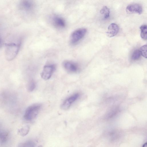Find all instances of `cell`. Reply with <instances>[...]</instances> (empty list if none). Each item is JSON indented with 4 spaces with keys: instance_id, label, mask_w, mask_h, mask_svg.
<instances>
[{
    "instance_id": "6da1fadb",
    "label": "cell",
    "mask_w": 147,
    "mask_h": 147,
    "mask_svg": "<svg viewBox=\"0 0 147 147\" xmlns=\"http://www.w3.org/2000/svg\"><path fill=\"white\" fill-rule=\"evenodd\" d=\"M21 42H10L5 44V55L8 61L13 59L17 56L21 47Z\"/></svg>"
},
{
    "instance_id": "7a4b0ae2",
    "label": "cell",
    "mask_w": 147,
    "mask_h": 147,
    "mask_svg": "<svg viewBox=\"0 0 147 147\" xmlns=\"http://www.w3.org/2000/svg\"><path fill=\"white\" fill-rule=\"evenodd\" d=\"M41 107V105L39 104L32 105L26 109L24 117L25 119L30 121L34 119L38 115Z\"/></svg>"
},
{
    "instance_id": "3957f363",
    "label": "cell",
    "mask_w": 147,
    "mask_h": 147,
    "mask_svg": "<svg viewBox=\"0 0 147 147\" xmlns=\"http://www.w3.org/2000/svg\"><path fill=\"white\" fill-rule=\"evenodd\" d=\"M86 32V29L84 28H79L74 30L70 36V43L74 45L77 43L85 36Z\"/></svg>"
},
{
    "instance_id": "277c9868",
    "label": "cell",
    "mask_w": 147,
    "mask_h": 147,
    "mask_svg": "<svg viewBox=\"0 0 147 147\" xmlns=\"http://www.w3.org/2000/svg\"><path fill=\"white\" fill-rule=\"evenodd\" d=\"M10 138L9 131L0 123V146H6L9 143Z\"/></svg>"
},
{
    "instance_id": "5b68a950",
    "label": "cell",
    "mask_w": 147,
    "mask_h": 147,
    "mask_svg": "<svg viewBox=\"0 0 147 147\" xmlns=\"http://www.w3.org/2000/svg\"><path fill=\"white\" fill-rule=\"evenodd\" d=\"M35 6L34 3L32 1L22 0L19 3L18 8L21 11L29 13L33 10Z\"/></svg>"
},
{
    "instance_id": "8992f818",
    "label": "cell",
    "mask_w": 147,
    "mask_h": 147,
    "mask_svg": "<svg viewBox=\"0 0 147 147\" xmlns=\"http://www.w3.org/2000/svg\"><path fill=\"white\" fill-rule=\"evenodd\" d=\"M56 69V66L55 64H49L45 65L41 74L42 78L45 80L49 79Z\"/></svg>"
},
{
    "instance_id": "52a82bcc",
    "label": "cell",
    "mask_w": 147,
    "mask_h": 147,
    "mask_svg": "<svg viewBox=\"0 0 147 147\" xmlns=\"http://www.w3.org/2000/svg\"><path fill=\"white\" fill-rule=\"evenodd\" d=\"M80 94L75 93L66 99L61 105L62 109L66 110L69 109L72 104L76 101L79 97Z\"/></svg>"
},
{
    "instance_id": "ba28073f",
    "label": "cell",
    "mask_w": 147,
    "mask_h": 147,
    "mask_svg": "<svg viewBox=\"0 0 147 147\" xmlns=\"http://www.w3.org/2000/svg\"><path fill=\"white\" fill-rule=\"evenodd\" d=\"M63 65L65 69L69 72L76 73L79 69L78 65L72 61H65L63 62Z\"/></svg>"
},
{
    "instance_id": "9c48e42d",
    "label": "cell",
    "mask_w": 147,
    "mask_h": 147,
    "mask_svg": "<svg viewBox=\"0 0 147 147\" xmlns=\"http://www.w3.org/2000/svg\"><path fill=\"white\" fill-rule=\"evenodd\" d=\"M126 10L129 13H136L140 14L142 12V6L138 3H132L128 5Z\"/></svg>"
},
{
    "instance_id": "30bf717a",
    "label": "cell",
    "mask_w": 147,
    "mask_h": 147,
    "mask_svg": "<svg viewBox=\"0 0 147 147\" xmlns=\"http://www.w3.org/2000/svg\"><path fill=\"white\" fill-rule=\"evenodd\" d=\"M52 20L54 25L58 28H63L66 26L65 20L60 16H54L52 18Z\"/></svg>"
},
{
    "instance_id": "8fae6325",
    "label": "cell",
    "mask_w": 147,
    "mask_h": 147,
    "mask_svg": "<svg viewBox=\"0 0 147 147\" xmlns=\"http://www.w3.org/2000/svg\"><path fill=\"white\" fill-rule=\"evenodd\" d=\"M119 28L117 24L115 23H111L108 28L106 33L109 37H112L116 36L118 32Z\"/></svg>"
},
{
    "instance_id": "7c38bea8",
    "label": "cell",
    "mask_w": 147,
    "mask_h": 147,
    "mask_svg": "<svg viewBox=\"0 0 147 147\" xmlns=\"http://www.w3.org/2000/svg\"><path fill=\"white\" fill-rule=\"evenodd\" d=\"M141 32L140 36L141 38L144 40H146L147 38V26L144 24L141 25L140 28Z\"/></svg>"
},
{
    "instance_id": "4fadbf2b",
    "label": "cell",
    "mask_w": 147,
    "mask_h": 147,
    "mask_svg": "<svg viewBox=\"0 0 147 147\" xmlns=\"http://www.w3.org/2000/svg\"><path fill=\"white\" fill-rule=\"evenodd\" d=\"M100 13L105 19L108 18L109 16L110 10L106 6H104L102 8L100 11Z\"/></svg>"
},
{
    "instance_id": "5bb4252c",
    "label": "cell",
    "mask_w": 147,
    "mask_h": 147,
    "mask_svg": "<svg viewBox=\"0 0 147 147\" xmlns=\"http://www.w3.org/2000/svg\"><path fill=\"white\" fill-rule=\"evenodd\" d=\"M35 143L31 140L27 141L20 144L18 147H35Z\"/></svg>"
},
{
    "instance_id": "9a60e30c",
    "label": "cell",
    "mask_w": 147,
    "mask_h": 147,
    "mask_svg": "<svg viewBox=\"0 0 147 147\" xmlns=\"http://www.w3.org/2000/svg\"><path fill=\"white\" fill-rule=\"evenodd\" d=\"M30 128L28 126H25L19 129L18 131V134L22 136L26 135L28 133Z\"/></svg>"
},
{
    "instance_id": "2e32d148",
    "label": "cell",
    "mask_w": 147,
    "mask_h": 147,
    "mask_svg": "<svg viewBox=\"0 0 147 147\" xmlns=\"http://www.w3.org/2000/svg\"><path fill=\"white\" fill-rule=\"evenodd\" d=\"M36 87V83L35 81L34 80H32L28 82L27 86V89L28 91L31 92L34 90Z\"/></svg>"
},
{
    "instance_id": "e0dca14e",
    "label": "cell",
    "mask_w": 147,
    "mask_h": 147,
    "mask_svg": "<svg viewBox=\"0 0 147 147\" xmlns=\"http://www.w3.org/2000/svg\"><path fill=\"white\" fill-rule=\"evenodd\" d=\"M141 54L139 49H136L134 50L131 55V59L134 60H138L140 58Z\"/></svg>"
},
{
    "instance_id": "ac0fdd59",
    "label": "cell",
    "mask_w": 147,
    "mask_h": 147,
    "mask_svg": "<svg viewBox=\"0 0 147 147\" xmlns=\"http://www.w3.org/2000/svg\"><path fill=\"white\" fill-rule=\"evenodd\" d=\"M141 55L144 57L147 58V45H144L142 46L139 49Z\"/></svg>"
},
{
    "instance_id": "d6986e66",
    "label": "cell",
    "mask_w": 147,
    "mask_h": 147,
    "mask_svg": "<svg viewBox=\"0 0 147 147\" xmlns=\"http://www.w3.org/2000/svg\"><path fill=\"white\" fill-rule=\"evenodd\" d=\"M142 147H147V143L146 142L143 145Z\"/></svg>"
},
{
    "instance_id": "ffe728a7",
    "label": "cell",
    "mask_w": 147,
    "mask_h": 147,
    "mask_svg": "<svg viewBox=\"0 0 147 147\" xmlns=\"http://www.w3.org/2000/svg\"><path fill=\"white\" fill-rule=\"evenodd\" d=\"M1 43H2V40H1V38L0 37V46L1 45Z\"/></svg>"
}]
</instances>
